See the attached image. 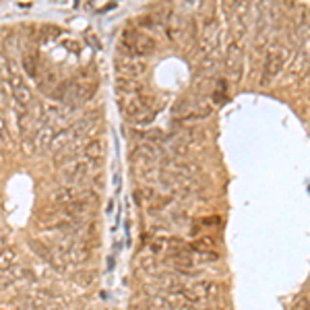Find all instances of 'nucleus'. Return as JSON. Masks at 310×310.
<instances>
[{
  "label": "nucleus",
  "instance_id": "obj_5",
  "mask_svg": "<svg viewBox=\"0 0 310 310\" xmlns=\"http://www.w3.org/2000/svg\"><path fill=\"white\" fill-rule=\"evenodd\" d=\"M8 66H11V79H8V85H11L13 97L17 101V106L27 108L29 101H31V91H29V87L25 85V81L21 79V77L13 71V62H11V60H8Z\"/></svg>",
  "mask_w": 310,
  "mask_h": 310
},
{
  "label": "nucleus",
  "instance_id": "obj_19",
  "mask_svg": "<svg viewBox=\"0 0 310 310\" xmlns=\"http://www.w3.org/2000/svg\"><path fill=\"white\" fill-rule=\"evenodd\" d=\"M294 310H310V291H308L306 296L300 298V302L296 304V308H294Z\"/></svg>",
  "mask_w": 310,
  "mask_h": 310
},
{
  "label": "nucleus",
  "instance_id": "obj_18",
  "mask_svg": "<svg viewBox=\"0 0 310 310\" xmlns=\"http://www.w3.org/2000/svg\"><path fill=\"white\" fill-rule=\"evenodd\" d=\"M13 258H15V252L13 251H8V248H4V252H2V269H11V263H13Z\"/></svg>",
  "mask_w": 310,
  "mask_h": 310
},
{
  "label": "nucleus",
  "instance_id": "obj_9",
  "mask_svg": "<svg viewBox=\"0 0 310 310\" xmlns=\"http://www.w3.org/2000/svg\"><path fill=\"white\" fill-rule=\"evenodd\" d=\"M118 73L124 75L126 79H135V77H139L145 73V64L143 62H135V60H124V64H118Z\"/></svg>",
  "mask_w": 310,
  "mask_h": 310
},
{
  "label": "nucleus",
  "instance_id": "obj_15",
  "mask_svg": "<svg viewBox=\"0 0 310 310\" xmlns=\"http://www.w3.org/2000/svg\"><path fill=\"white\" fill-rule=\"evenodd\" d=\"M23 71L27 73L29 77H33V79H38L39 77V62H38V58L33 56V54H27V56H23Z\"/></svg>",
  "mask_w": 310,
  "mask_h": 310
},
{
  "label": "nucleus",
  "instance_id": "obj_20",
  "mask_svg": "<svg viewBox=\"0 0 310 310\" xmlns=\"http://www.w3.org/2000/svg\"><path fill=\"white\" fill-rule=\"evenodd\" d=\"M178 310H201V308H196L194 304H182V306H178Z\"/></svg>",
  "mask_w": 310,
  "mask_h": 310
},
{
  "label": "nucleus",
  "instance_id": "obj_6",
  "mask_svg": "<svg viewBox=\"0 0 310 310\" xmlns=\"http://www.w3.org/2000/svg\"><path fill=\"white\" fill-rule=\"evenodd\" d=\"M97 203V194H85L81 199H75L71 205L66 207V213L71 215V217H81V215L87 213L91 207H96Z\"/></svg>",
  "mask_w": 310,
  "mask_h": 310
},
{
  "label": "nucleus",
  "instance_id": "obj_10",
  "mask_svg": "<svg viewBox=\"0 0 310 310\" xmlns=\"http://www.w3.org/2000/svg\"><path fill=\"white\" fill-rule=\"evenodd\" d=\"M155 52V39L151 36H145V33H139V38H136V44H135V54H153Z\"/></svg>",
  "mask_w": 310,
  "mask_h": 310
},
{
  "label": "nucleus",
  "instance_id": "obj_7",
  "mask_svg": "<svg viewBox=\"0 0 310 310\" xmlns=\"http://www.w3.org/2000/svg\"><path fill=\"white\" fill-rule=\"evenodd\" d=\"M93 168V161L91 159H81V161H75L71 163V168L64 170V178L68 182H79L85 176L89 174V170Z\"/></svg>",
  "mask_w": 310,
  "mask_h": 310
},
{
  "label": "nucleus",
  "instance_id": "obj_11",
  "mask_svg": "<svg viewBox=\"0 0 310 310\" xmlns=\"http://www.w3.org/2000/svg\"><path fill=\"white\" fill-rule=\"evenodd\" d=\"M118 93H124L126 97H135V96H141V85L133 81V79H118Z\"/></svg>",
  "mask_w": 310,
  "mask_h": 310
},
{
  "label": "nucleus",
  "instance_id": "obj_16",
  "mask_svg": "<svg viewBox=\"0 0 310 310\" xmlns=\"http://www.w3.org/2000/svg\"><path fill=\"white\" fill-rule=\"evenodd\" d=\"M170 244H172V240H168V238H155L153 242L149 244V251H151L153 254H159V252H163V251H168Z\"/></svg>",
  "mask_w": 310,
  "mask_h": 310
},
{
  "label": "nucleus",
  "instance_id": "obj_8",
  "mask_svg": "<svg viewBox=\"0 0 310 310\" xmlns=\"http://www.w3.org/2000/svg\"><path fill=\"white\" fill-rule=\"evenodd\" d=\"M159 155H161V151L155 147V145H151V143H143V145H139V147L135 149V159H141L145 163L155 161Z\"/></svg>",
  "mask_w": 310,
  "mask_h": 310
},
{
  "label": "nucleus",
  "instance_id": "obj_12",
  "mask_svg": "<svg viewBox=\"0 0 310 310\" xmlns=\"http://www.w3.org/2000/svg\"><path fill=\"white\" fill-rule=\"evenodd\" d=\"M52 201H54L56 205H71L75 201V188L73 186H62L58 188V191L52 194Z\"/></svg>",
  "mask_w": 310,
  "mask_h": 310
},
{
  "label": "nucleus",
  "instance_id": "obj_2",
  "mask_svg": "<svg viewBox=\"0 0 310 310\" xmlns=\"http://www.w3.org/2000/svg\"><path fill=\"white\" fill-rule=\"evenodd\" d=\"M217 294H219V286L215 281H196L186 290H182V296L193 304L203 302V300H211Z\"/></svg>",
  "mask_w": 310,
  "mask_h": 310
},
{
  "label": "nucleus",
  "instance_id": "obj_17",
  "mask_svg": "<svg viewBox=\"0 0 310 310\" xmlns=\"http://www.w3.org/2000/svg\"><path fill=\"white\" fill-rule=\"evenodd\" d=\"M213 240L211 238H201V240H196V242L193 244V248L196 252H207V251H213Z\"/></svg>",
  "mask_w": 310,
  "mask_h": 310
},
{
  "label": "nucleus",
  "instance_id": "obj_4",
  "mask_svg": "<svg viewBox=\"0 0 310 310\" xmlns=\"http://www.w3.org/2000/svg\"><path fill=\"white\" fill-rule=\"evenodd\" d=\"M226 73L232 77V79H240V73H242V46L238 41H232L226 50Z\"/></svg>",
  "mask_w": 310,
  "mask_h": 310
},
{
  "label": "nucleus",
  "instance_id": "obj_1",
  "mask_svg": "<svg viewBox=\"0 0 310 310\" xmlns=\"http://www.w3.org/2000/svg\"><path fill=\"white\" fill-rule=\"evenodd\" d=\"M286 58H288V50L286 48H273L269 54L265 58V64H263V77H261V83L263 85H269L275 77L281 73L283 64H286Z\"/></svg>",
  "mask_w": 310,
  "mask_h": 310
},
{
  "label": "nucleus",
  "instance_id": "obj_14",
  "mask_svg": "<svg viewBox=\"0 0 310 310\" xmlns=\"http://www.w3.org/2000/svg\"><path fill=\"white\" fill-rule=\"evenodd\" d=\"M103 155V143L99 141V139H93L91 143H87L85 145V157L87 159H99Z\"/></svg>",
  "mask_w": 310,
  "mask_h": 310
},
{
  "label": "nucleus",
  "instance_id": "obj_3",
  "mask_svg": "<svg viewBox=\"0 0 310 310\" xmlns=\"http://www.w3.org/2000/svg\"><path fill=\"white\" fill-rule=\"evenodd\" d=\"M120 110L128 120H139L141 116L149 114L151 110V101L145 96H135V97H124L120 101Z\"/></svg>",
  "mask_w": 310,
  "mask_h": 310
},
{
  "label": "nucleus",
  "instance_id": "obj_13",
  "mask_svg": "<svg viewBox=\"0 0 310 310\" xmlns=\"http://www.w3.org/2000/svg\"><path fill=\"white\" fill-rule=\"evenodd\" d=\"M93 122H96V114H85L83 118L77 120V122H75L71 128H68V131H71V135H73V136H81V135H83L85 131H87V128H89Z\"/></svg>",
  "mask_w": 310,
  "mask_h": 310
}]
</instances>
